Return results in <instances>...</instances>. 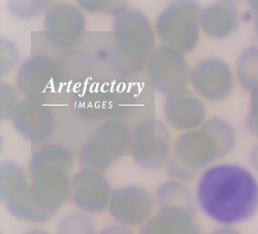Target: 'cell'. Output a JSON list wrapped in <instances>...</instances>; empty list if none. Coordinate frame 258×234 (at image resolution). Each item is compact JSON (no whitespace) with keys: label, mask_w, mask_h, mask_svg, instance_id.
I'll list each match as a JSON object with an SVG mask.
<instances>
[{"label":"cell","mask_w":258,"mask_h":234,"mask_svg":"<svg viewBox=\"0 0 258 234\" xmlns=\"http://www.w3.org/2000/svg\"><path fill=\"white\" fill-rule=\"evenodd\" d=\"M114 63L123 74L132 75L141 71L155 48L156 33L145 14L128 9L115 17Z\"/></svg>","instance_id":"4"},{"label":"cell","mask_w":258,"mask_h":234,"mask_svg":"<svg viewBox=\"0 0 258 234\" xmlns=\"http://www.w3.org/2000/svg\"><path fill=\"white\" fill-rule=\"evenodd\" d=\"M196 199L204 214L221 227L240 225L258 211V178L240 164H214L202 173Z\"/></svg>","instance_id":"2"},{"label":"cell","mask_w":258,"mask_h":234,"mask_svg":"<svg viewBox=\"0 0 258 234\" xmlns=\"http://www.w3.org/2000/svg\"><path fill=\"white\" fill-rule=\"evenodd\" d=\"M133 131L121 120H106L92 133L81 148V169L104 172L132 150Z\"/></svg>","instance_id":"5"},{"label":"cell","mask_w":258,"mask_h":234,"mask_svg":"<svg viewBox=\"0 0 258 234\" xmlns=\"http://www.w3.org/2000/svg\"><path fill=\"white\" fill-rule=\"evenodd\" d=\"M12 122L24 139L32 144H42L52 136L56 119L45 102L25 100L20 102Z\"/></svg>","instance_id":"14"},{"label":"cell","mask_w":258,"mask_h":234,"mask_svg":"<svg viewBox=\"0 0 258 234\" xmlns=\"http://www.w3.org/2000/svg\"><path fill=\"white\" fill-rule=\"evenodd\" d=\"M166 170L168 176L171 179L180 182L189 181L197 174L196 172L190 171V170L181 165L173 156H170V159L166 164Z\"/></svg>","instance_id":"25"},{"label":"cell","mask_w":258,"mask_h":234,"mask_svg":"<svg viewBox=\"0 0 258 234\" xmlns=\"http://www.w3.org/2000/svg\"><path fill=\"white\" fill-rule=\"evenodd\" d=\"M0 44H2V67H0V71L4 76L15 69L19 61V55L17 48L10 40L2 38Z\"/></svg>","instance_id":"24"},{"label":"cell","mask_w":258,"mask_h":234,"mask_svg":"<svg viewBox=\"0 0 258 234\" xmlns=\"http://www.w3.org/2000/svg\"><path fill=\"white\" fill-rule=\"evenodd\" d=\"M171 138L168 125L160 119L149 118L133 131L131 153L135 162L145 170H157L170 159Z\"/></svg>","instance_id":"7"},{"label":"cell","mask_w":258,"mask_h":234,"mask_svg":"<svg viewBox=\"0 0 258 234\" xmlns=\"http://www.w3.org/2000/svg\"><path fill=\"white\" fill-rule=\"evenodd\" d=\"M202 8L192 0L169 4L155 21L156 37L163 45L174 47L184 54L195 50L200 40Z\"/></svg>","instance_id":"6"},{"label":"cell","mask_w":258,"mask_h":234,"mask_svg":"<svg viewBox=\"0 0 258 234\" xmlns=\"http://www.w3.org/2000/svg\"><path fill=\"white\" fill-rule=\"evenodd\" d=\"M85 28V16L81 9L73 4L58 3L46 11L45 34L55 47L69 48L76 45Z\"/></svg>","instance_id":"12"},{"label":"cell","mask_w":258,"mask_h":234,"mask_svg":"<svg viewBox=\"0 0 258 234\" xmlns=\"http://www.w3.org/2000/svg\"><path fill=\"white\" fill-rule=\"evenodd\" d=\"M234 72L245 90L252 92L258 88V46H249L239 54Z\"/></svg>","instance_id":"19"},{"label":"cell","mask_w":258,"mask_h":234,"mask_svg":"<svg viewBox=\"0 0 258 234\" xmlns=\"http://www.w3.org/2000/svg\"><path fill=\"white\" fill-rule=\"evenodd\" d=\"M155 198L138 185L121 186L113 191L109 211L111 217L125 227L144 225L154 214Z\"/></svg>","instance_id":"11"},{"label":"cell","mask_w":258,"mask_h":234,"mask_svg":"<svg viewBox=\"0 0 258 234\" xmlns=\"http://www.w3.org/2000/svg\"><path fill=\"white\" fill-rule=\"evenodd\" d=\"M232 126L219 117L208 119L197 130L182 133L173 146V157L190 171L198 172L228 156L235 147Z\"/></svg>","instance_id":"3"},{"label":"cell","mask_w":258,"mask_h":234,"mask_svg":"<svg viewBox=\"0 0 258 234\" xmlns=\"http://www.w3.org/2000/svg\"><path fill=\"white\" fill-rule=\"evenodd\" d=\"M112 186L101 172L81 169L71 177L72 202L86 214H99L109 208Z\"/></svg>","instance_id":"13"},{"label":"cell","mask_w":258,"mask_h":234,"mask_svg":"<svg viewBox=\"0 0 258 234\" xmlns=\"http://www.w3.org/2000/svg\"><path fill=\"white\" fill-rule=\"evenodd\" d=\"M190 84L201 99L220 102L232 92L234 75L226 61L217 57H209L201 60L191 69Z\"/></svg>","instance_id":"10"},{"label":"cell","mask_w":258,"mask_h":234,"mask_svg":"<svg viewBox=\"0 0 258 234\" xmlns=\"http://www.w3.org/2000/svg\"><path fill=\"white\" fill-rule=\"evenodd\" d=\"M61 77L59 63L49 55L38 53L21 63L16 82L26 100L44 102L56 91Z\"/></svg>","instance_id":"8"},{"label":"cell","mask_w":258,"mask_h":234,"mask_svg":"<svg viewBox=\"0 0 258 234\" xmlns=\"http://www.w3.org/2000/svg\"><path fill=\"white\" fill-rule=\"evenodd\" d=\"M210 234H241V232L233 227H219Z\"/></svg>","instance_id":"30"},{"label":"cell","mask_w":258,"mask_h":234,"mask_svg":"<svg viewBox=\"0 0 258 234\" xmlns=\"http://www.w3.org/2000/svg\"><path fill=\"white\" fill-rule=\"evenodd\" d=\"M163 113L167 124L182 133L197 130L207 121L205 104L187 88L166 97Z\"/></svg>","instance_id":"15"},{"label":"cell","mask_w":258,"mask_h":234,"mask_svg":"<svg viewBox=\"0 0 258 234\" xmlns=\"http://www.w3.org/2000/svg\"><path fill=\"white\" fill-rule=\"evenodd\" d=\"M150 76L154 88L166 97L186 89L191 69L185 54L167 45L156 47L150 58Z\"/></svg>","instance_id":"9"},{"label":"cell","mask_w":258,"mask_h":234,"mask_svg":"<svg viewBox=\"0 0 258 234\" xmlns=\"http://www.w3.org/2000/svg\"><path fill=\"white\" fill-rule=\"evenodd\" d=\"M72 153L59 144H45L31 155L28 173L19 164L0 166V197L11 214L26 222L45 223L70 198Z\"/></svg>","instance_id":"1"},{"label":"cell","mask_w":258,"mask_h":234,"mask_svg":"<svg viewBox=\"0 0 258 234\" xmlns=\"http://www.w3.org/2000/svg\"><path fill=\"white\" fill-rule=\"evenodd\" d=\"M240 20V13L234 3L220 2L202 10L200 25L207 36L222 39L239 28Z\"/></svg>","instance_id":"17"},{"label":"cell","mask_w":258,"mask_h":234,"mask_svg":"<svg viewBox=\"0 0 258 234\" xmlns=\"http://www.w3.org/2000/svg\"><path fill=\"white\" fill-rule=\"evenodd\" d=\"M195 219L187 210L162 207L142 226L140 234H203Z\"/></svg>","instance_id":"16"},{"label":"cell","mask_w":258,"mask_h":234,"mask_svg":"<svg viewBox=\"0 0 258 234\" xmlns=\"http://www.w3.org/2000/svg\"><path fill=\"white\" fill-rule=\"evenodd\" d=\"M57 234H96V229L88 216L82 212H73L60 220Z\"/></svg>","instance_id":"20"},{"label":"cell","mask_w":258,"mask_h":234,"mask_svg":"<svg viewBox=\"0 0 258 234\" xmlns=\"http://www.w3.org/2000/svg\"><path fill=\"white\" fill-rule=\"evenodd\" d=\"M249 161L253 169L252 171L258 174V142L255 145H253V147L251 148L250 154H249Z\"/></svg>","instance_id":"28"},{"label":"cell","mask_w":258,"mask_h":234,"mask_svg":"<svg viewBox=\"0 0 258 234\" xmlns=\"http://www.w3.org/2000/svg\"><path fill=\"white\" fill-rule=\"evenodd\" d=\"M99 234H134L127 227L122 225H112L104 228Z\"/></svg>","instance_id":"27"},{"label":"cell","mask_w":258,"mask_h":234,"mask_svg":"<svg viewBox=\"0 0 258 234\" xmlns=\"http://www.w3.org/2000/svg\"><path fill=\"white\" fill-rule=\"evenodd\" d=\"M24 234H50L49 232L45 231V230H40V229H32L29 230L27 232H25Z\"/></svg>","instance_id":"31"},{"label":"cell","mask_w":258,"mask_h":234,"mask_svg":"<svg viewBox=\"0 0 258 234\" xmlns=\"http://www.w3.org/2000/svg\"><path fill=\"white\" fill-rule=\"evenodd\" d=\"M78 6L88 13H107L119 16L126 10H128L127 2H102V0H80Z\"/></svg>","instance_id":"21"},{"label":"cell","mask_w":258,"mask_h":234,"mask_svg":"<svg viewBox=\"0 0 258 234\" xmlns=\"http://www.w3.org/2000/svg\"><path fill=\"white\" fill-rule=\"evenodd\" d=\"M252 17L254 20V33L258 40V0H252L249 3Z\"/></svg>","instance_id":"29"},{"label":"cell","mask_w":258,"mask_h":234,"mask_svg":"<svg viewBox=\"0 0 258 234\" xmlns=\"http://www.w3.org/2000/svg\"><path fill=\"white\" fill-rule=\"evenodd\" d=\"M48 2H32V3H21V2H11L9 4L11 13L20 18L28 19L33 16L38 15L44 10H48L50 7Z\"/></svg>","instance_id":"23"},{"label":"cell","mask_w":258,"mask_h":234,"mask_svg":"<svg viewBox=\"0 0 258 234\" xmlns=\"http://www.w3.org/2000/svg\"><path fill=\"white\" fill-rule=\"evenodd\" d=\"M155 200L159 208L176 207L197 215V199L183 182L169 180L162 183L156 191Z\"/></svg>","instance_id":"18"},{"label":"cell","mask_w":258,"mask_h":234,"mask_svg":"<svg viewBox=\"0 0 258 234\" xmlns=\"http://www.w3.org/2000/svg\"><path fill=\"white\" fill-rule=\"evenodd\" d=\"M0 93H2V108H0V117L2 120L12 119L20 102L18 101L17 92L13 86L7 83H2L0 87Z\"/></svg>","instance_id":"22"},{"label":"cell","mask_w":258,"mask_h":234,"mask_svg":"<svg viewBox=\"0 0 258 234\" xmlns=\"http://www.w3.org/2000/svg\"><path fill=\"white\" fill-rule=\"evenodd\" d=\"M246 126L253 136L258 138V88L253 90L250 96Z\"/></svg>","instance_id":"26"}]
</instances>
